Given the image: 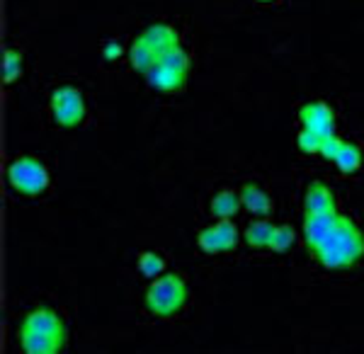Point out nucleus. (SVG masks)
Returning a JSON list of instances; mask_svg holds the SVG:
<instances>
[{
  "instance_id": "nucleus-3",
  "label": "nucleus",
  "mask_w": 364,
  "mask_h": 354,
  "mask_svg": "<svg viewBox=\"0 0 364 354\" xmlns=\"http://www.w3.org/2000/svg\"><path fill=\"white\" fill-rule=\"evenodd\" d=\"M187 284L180 274L175 272H163L156 277L146 289V309L158 318H170L180 313L182 306L187 304Z\"/></svg>"
},
{
  "instance_id": "nucleus-11",
  "label": "nucleus",
  "mask_w": 364,
  "mask_h": 354,
  "mask_svg": "<svg viewBox=\"0 0 364 354\" xmlns=\"http://www.w3.org/2000/svg\"><path fill=\"white\" fill-rule=\"evenodd\" d=\"M141 37L149 41L151 49H154L158 56H161L163 51L173 49V46H180L178 32H175V29L170 27V25H151L144 34H141Z\"/></svg>"
},
{
  "instance_id": "nucleus-14",
  "label": "nucleus",
  "mask_w": 364,
  "mask_h": 354,
  "mask_svg": "<svg viewBox=\"0 0 364 354\" xmlns=\"http://www.w3.org/2000/svg\"><path fill=\"white\" fill-rule=\"evenodd\" d=\"M338 165V170L343 175H352L357 173V170L362 168V149L357 144H350V141H343V146H340L336 161H333Z\"/></svg>"
},
{
  "instance_id": "nucleus-20",
  "label": "nucleus",
  "mask_w": 364,
  "mask_h": 354,
  "mask_svg": "<svg viewBox=\"0 0 364 354\" xmlns=\"http://www.w3.org/2000/svg\"><path fill=\"white\" fill-rule=\"evenodd\" d=\"M296 243V231L291 226H274V233H272V240H269V250L277 252H287L291 245Z\"/></svg>"
},
{
  "instance_id": "nucleus-12",
  "label": "nucleus",
  "mask_w": 364,
  "mask_h": 354,
  "mask_svg": "<svg viewBox=\"0 0 364 354\" xmlns=\"http://www.w3.org/2000/svg\"><path fill=\"white\" fill-rule=\"evenodd\" d=\"M240 206H243L240 204V194L231 192V190H221L214 194L209 209L216 218H233L240 211Z\"/></svg>"
},
{
  "instance_id": "nucleus-13",
  "label": "nucleus",
  "mask_w": 364,
  "mask_h": 354,
  "mask_svg": "<svg viewBox=\"0 0 364 354\" xmlns=\"http://www.w3.org/2000/svg\"><path fill=\"white\" fill-rule=\"evenodd\" d=\"M158 61V54L151 49V44L146 41L144 37H139L136 41L132 44V51H129V63H132L134 70L139 73H146L154 63Z\"/></svg>"
},
{
  "instance_id": "nucleus-25",
  "label": "nucleus",
  "mask_w": 364,
  "mask_h": 354,
  "mask_svg": "<svg viewBox=\"0 0 364 354\" xmlns=\"http://www.w3.org/2000/svg\"><path fill=\"white\" fill-rule=\"evenodd\" d=\"M260 3H272V0H260Z\"/></svg>"
},
{
  "instance_id": "nucleus-19",
  "label": "nucleus",
  "mask_w": 364,
  "mask_h": 354,
  "mask_svg": "<svg viewBox=\"0 0 364 354\" xmlns=\"http://www.w3.org/2000/svg\"><path fill=\"white\" fill-rule=\"evenodd\" d=\"M139 272L146 277V279H156V277H161L163 272H166V259H163L158 252H141L139 255Z\"/></svg>"
},
{
  "instance_id": "nucleus-17",
  "label": "nucleus",
  "mask_w": 364,
  "mask_h": 354,
  "mask_svg": "<svg viewBox=\"0 0 364 354\" xmlns=\"http://www.w3.org/2000/svg\"><path fill=\"white\" fill-rule=\"evenodd\" d=\"M158 63H163V66L178 70V73H182V75H190V66H192L190 54H187L182 46H173V49L163 51V54L158 56Z\"/></svg>"
},
{
  "instance_id": "nucleus-18",
  "label": "nucleus",
  "mask_w": 364,
  "mask_h": 354,
  "mask_svg": "<svg viewBox=\"0 0 364 354\" xmlns=\"http://www.w3.org/2000/svg\"><path fill=\"white\" fill-rule=\"evenodd\" d=\"M22 75V54L17 49H5L3 51V82L13 85L20 80Z\"/></svg>"
},
{
  "instance_id": "nucleus-16",
  "label": "nucleus",
  "mask_w": 364,
  "mask_h": 354,
  "mask_svg": "<svg viewBox=\"0 0 364 354\" xmlns=\"http://www.w3.org/2000/svg\"><path fill=\"white\" fill-rule=\"evenodd\" d=\"M214 231H216V240H219L221 252L236 250L240 233H238L236 223H233V218H219V221L214 223Z\"/></svg>"
},
{
  "instance_id": "nucleus-2",
  "label": "nucleus",
  "mask_w": 364,
  "mask_h": 354,
  "mask_svg": "<svg viewBox=\"0 0 364 354\" xmlns=\"http://www.w3.org/2000/svg\"><path fill=\"white\" fill-rule=\"evenodd\" d=\"M314 257L326 269H345L352 267L364 257V233L350 216L340 214L336 228L323 243L314 250Z\"/></svg>"
},
{
  "instance_id": "nucleus-6",
  "label": "nucleus",
  "mask_w": 364,
  "mask_h": 354,
  "mask_svg": "<svg viewBox=\"0 0 364 354\" xmlns=\"http://www.w3.org/2000/svg\"><path fill=\"white\" fill-rule=\"evenodd\" d=\"M299 122L301 127L311 129V132L328 136V134H336V112L331 104L326 102H309L299 109Z\"/></svg>"
},
{
  "instance_id": "nucleus-21",
  "label": "nucleus",
  "mask_w": 364,
  "mask_h": 354,
  "mask_svg": "<svg viewBox=\"0 0 364 354\" xmlns=\"http://www.w3.org/2000/svg\"><path fill=\"white\" fill-rule=\"evenodd\" d=\"M321 144H323V136H321V134H316V132H311V129L301 127V132H299V136H296L299 151L306 153V156H318Z\"/></svg>"
},
{
  "instance_id": "nucleus-8",
  "label": "nucleus",
  "mask_w": 364,
  "mask_h": 354,
  "mask_svg": "<svg viewBox=\"0 0 364 354\" xmlns=\"http://www.w3.org/2000/svg\"><path fill=\"white\" fill-rule=\"evenodd\" d=\"M304 211L306 214H336V194L331 192V187L323 185V182H311L304 194Z\"/></svg>"
},
{
  "instance_id": "nucleus-1",
  "label": "nucleus",
  "mask_w": 364,
  "mask_h": 354,
  "mask_svg": "<svg viewBox=\"0 0 364 354\" xmlns=\"http://www.w3.org/2000/svg\"><path fill=\"white\" fill-rule=\"evenodd\" d=\"M66 323L49 306L29 311L20 326V347L25 354H58L66 345Z\"/></svg>"
},
{
  "instance_id": "nucleus-24",
  "label": "nucleus",
  "mask_w": 364,
  "mask_h": 354,
  "mask_svg": "<svg viewBox=\"0 0 364 354\" xmlns=\"http://www.w3.org/2000/svg\"><path fill=\"white\" fill-rule=\"evenodd\" d=\"M122 44L119 41H109L107 46H105V58H107V61H114V58H119L122 56Z\"/></svg>"
},
{
  "instance_id": "nucleus-23",
  "label": "nucleus",
  "mask_w": 364,
  "mask_h": 354,
  "mask_svg": "<svg viewBox=\"0 0 364 354\" xmlns=\"http://www.w3.org/2000/svg\"><path fill=\"white\" fill-rule=\"evenodd\" d=\"M340 146H343V139H338L336 134H328V136H323V144H321L318 156L326 158V161H336Z\"/></svg>"
},
{
  "instance_id": "nucleus-15",
  "label": "nucleus",
  "mask_w": 364,
  "mask_h": 354,
  "mask_svg": "<svg viewBox=\"0 0 364 354\" xmlns=\"http://www.w3.org/2000/svg\"><path fill=\"white\" fill-rule=\"evenodd\" d=\"M272 233H274V223H269L267 218H257V221H252L250 226L245 228L243 238L250 247H269Z\"/></svg>"
},
{
  "instance_id": "nucleus-7",
  "label": "nucleus",
  "mask_w": 364,
  "mask_h": 354,
  "mask_svg": "<svg viewBox=\"0 0 364 354\" xmlns=\"http://www.w3.org/2000/svg\"><path fill=\"white\" fill-rule=\"evenodd\" d=\"M340 214H306L304 216V238H306L309 250L314 252L323 240L331 235V231L336 228Z\"/></svg>"
},
{
  "instance_id": "nucleus-10",
  "label": "nucleus",
  "mask_w": 364,
  "mask_h": 354,
  "mask_svg": "<svg viewBox=\"0 0 364 354\" xmlns=\"http://www.w3.org/2000/svg\"><path fill=\"white\" fill-rule=\"evenodd\" d=\"M238 194H240V204H243L252 216L267 218L269 214H272V199H269V194L262 190L260 185H255V182L243 185V190H240Z\"/></svg>"
},
{
  "instance_id": "nucleus-4",
  "label": "nucleus",
  "mask_w": 364,
  "mask_h": 354,
  "mask_svg": "<svg viewBox=\"0 0 364 354\" xmlns=\"http://www.w3.org/2000/svg\"><path fill=\"white\" fill-rule=\"evenodd\" d=\"M8 185L13 187L15 192H20L22 197H39L49 190L51 177L46 165L39 161V158L32 156H22L15 158L13 163L8 165Z\"/></svg>"
},
{
  "instance_id": "nucleus-22",
  "label": "nucleus",
  "mask_w": 364,
  "mask_h": 354,
  "mask_svg": "<svg viewBox=\"0 0 364 354\" xmlns=\"http://www.w3.org/2000/svg\"><path fill=\"white\" fill-rule=\"evenodd\" d=\"M197 245H199V250L207 252V255H219L221 247H219V240H216L214 226L202 228V231H199V235H197Z\"/></svg>"
},
{
  "instance_id": "nucleus-5",
  "label": "nucleus",
  "mask_w": 364,
  "mask_h": 354,
  "mask_svg": "<svg viewBox=\"0 0 364 354\" xmlns=\"http://www.w3.org/2000/svg\"><path fill=\"white\" fill-rule=\"evenodd\" d=\"M54 122L63 129H73L85 119V100L83 92L73 85H61L51 92L49 100Z\"/></svg>"
},
{
  "instance_id": "nucleus-9",
  "label": "nucleus",
  "mask_w": 364,
  "mask_h": 354,
  "mask_svg": "<svg viewBox=\"0 0 364 354\" xmlns=\"http://www.w3.org/2000/svg\"><path fill=\"white\" fill-rule=\"evenodd\" d=\"M146 82H149L151 87H156V90H161V92H178L185 87V82H187V75H182L178 73V70H173V68H168V66H163V63H154L149 70H146Z\"/></svg>"
}]
</instances>
